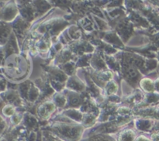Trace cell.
Wrapping results in <instances>:
<instances>
[{"instance_id": "6da1fadb", "label": "cell", "mask_w": 159, "mask_h": 141, "mask_svg": "<svg viewBox=\"0 0 159 141\" xmlns=\"http://www.w3.org/2000/svg\"><path fill=\"white\" fill-rule=\"evenodd\" d=\"M48 131L63 141H80L83 128L79 126L63 124L54 126L51 127Z\"/></svg>"}, {"instance_id": "277c9868", "label": "cell", "mask_w": 159, "mask_h": 141, "mask_svg": "<svg viewBox=\"0 0 159 141\" xmlns=\"http://www.w3.org/2000/svg\"><path fill=\"white\" fill-rule=\"evenodd\" d=\"M42 141H63L50 131H44L43 133Z\"/></svg>"}, {"instance_id": "5b68a950", "label": "cell", "mask_w": 159, "mask_h": 141, "mask_svg": "<svg viewBox=\"0 0 159 141\" xmlns=\"http://www.w3.org/2000/svg\"><path fill=\"white\" fill-rule=\"evenodd\" d=\"M135 141H152V139H149V138L146 137L144 135H141V136H138L135 139Z\"/></svg>"}, {"instance_id": "3957f363", "label": "cell", "mask_w": 159, "mask_h": 141, "mask_svg": "<svg viewBox=\"0 0 159 141\" xmlns=\"http://www.w3.org/2000/svg\"><path fill=\"white\" fill-rule=\"evenodd\" d=\"M82 141H116V139L107 134H95Z\"/></svg>"}, {"instance_id": "8992f818", "label": "cell", "mask_w": 159, "mask_h": 141, "mask_svg": "<svg viewBox=\"0 0 159 141\" xmlns=\"http://www.w3.org/2000/svg\"><path fill=\"white\" fill-rule=\"evenodd\" d=\"M152 141H159V132L158 133H155L152 135L151 137Z\"/></svg>"}, {"instance_id": "7a4b0ae2", "label": "cell", "mask_w": 159, "mask_h": 141, "mask_svg": "<svg viewBox=\"0 0 159 141\" xmlns=\"http://www.w3.org/2000/svg\"><path fill=\"white\" fill-rule=\"evenodd\" d=\"M136 134L130 130H125L120 133L117 141H135Z\"/></svg>"}]
</instances>
